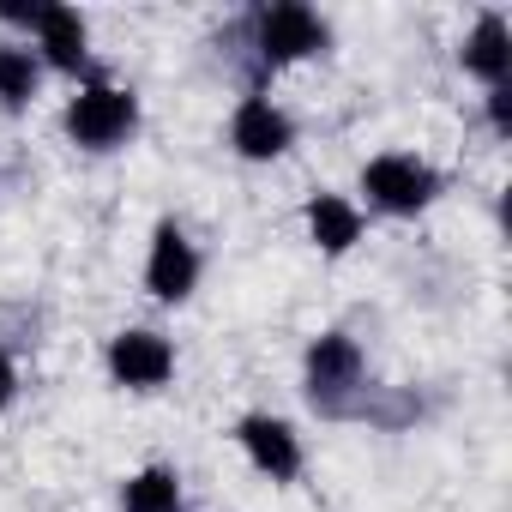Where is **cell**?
I'll return each mask as SVG.
<instances>
[{"mask_svg":"<svg viewBox=\"0 0 512 512\" xmlns=\"http://www.w3.org/2000/svg\"><path fill=\"white\" fill-rule=\"evenodd\" d=\"M488 121H494V133H506V127H512V91H506V85H494V91H488Z\"/></svg>","mask_w":512,"mask_h":512,"instance_id":"5bb4252c","label":"cell"},{"mask_svg":"<svg viewBox=\"0 0 512 512\" xmlns=\"http://www.w3.org/2000/svg\"><path fill=\"white\" fill-rule=\"evenodd\" d=\"M434 169L428 163H416V157H404V151H386V157H374L368 169H362V193L380 205V211H398V217H410V211H422L428 199H434Z\"/></svg>","mask_w":512,"mask_h":512,"instance_id":"277c9868","label":"cell"},{"mask_svg":"<svg viewBox=\"0 0 512 512\" xmlns=\"http://www.w3.org/2000/svg\"><path fill=\"white\" fill-rule=\"evenodd\" d=\"M31 25H37L43 55H49L61 73H79V67H85V19H79L73 7H37Z\"/></svg>","mask_w":512,"mask_h":512,"instance_id":"30bf717a","label":"cell"},{"mask_svg":"<svg viewBox=\"0 0 512 512\" xmlns=\"http://www.w3.org/2000/svg\"><path fill=\"white\" fill-rule=\"evenodd\" d=\"M127 512H181V476L151 464L127 482Z\"/></svg>","mask_w":512,"mask_h":512,"instance_id":"7c38bea8","label":"cell"},{"mask_svg":"<svg viewBox=\"0 0 512 512\" xmlns=\"http://www.w3.org/2000/svg\"><path fill=\"white\" fill-rule=\"evenodd\" d=\"M133 121H139V103H133V91H115V85H91V91H79V97L67 103V133H73L85 151L121 145V139L133 133Z\"/></svg>","mask_w":512,"mask_h":512,"instance_id":"3957f363","label":"cell"},{"mask_svg":"<svg viewBox=\"0 0 512 512\" xmlns=\"http://www.w3.org/2000/svg\"><path fill=\"white\" fill-rule=\"evenodd\" d=\"M308 235H314L320 253H350L362 241V211L338 193H314L308 199Z\"/></svg>","mask_w":512,"mask_h":512,"instance_id":"8fae6325","label":"cell"},{"mask_svg":"<svg viewBox=\"0 0 512 512\" xmlns=\"http://www.w3.org/2000/svg\"><path fill=\"white\" fill-rule=\"evenodd\" d=\"M109 374L121 386H133V392H151V386H163L175 374V350L157 332H121L109 344Z\"/></svg>","mask_w":512,"mask_h":512,"instance_id":"8992f818","label":"cell"},{"mask_svg":"<svg viewBox=\"0 0 512 512\" xmlns=\"http://www.w3.org/2000/svg\"><path fill=\"white\" fill-rule=\"evenodd\" d=\"M193 284H199V253H193V241L175 223H157L151 260H145V290L157 302H181V296H193Z\"/></svg>","mask_w":512,"mask_h":512,"instance_id":"5b68a950","label":"cell"},{"mask_svg":"<svg viewBox=\"0 0 512 512\" xmlns=\"http://www.w3.org/2000/svg\"><path fill=\"white\" fill-rule=\"evenodd\" d=\"M13 392H19V368L0 356V404H13Z\"/></svg>","mask_w":512,"mask_h":512,"instance_id":"9a60e30c","label":"cell"},{"mask_svg":"<svg viewBox=\"0 0 512 512\" xmlns=\"http://www.w3.org/2000/svg\"><path fill=\"white\" fill-rule=\"evenodd\" d=\"M241 446H247V458L260 464L272 482H290L302 470V446H296L290 422H278V416H247L241 422Z\"/></svg>","mask_w":512,"mask_h":512,"instance_id":"ba28073f","label":"cell"},{"mask_svg":"<svg viewBox=\"0 0 512 512\" xmlns=\"http://www.w3.org/2000/svg\"><path fill=\"white\" fill-rule=\"evenodd\" d=\"M229 139H235L241 157L272 163V157L290 151V115H284L278 103H266V97H241V109H235V121H229Z\"/></svg>","mask_w":512,"mask_h":512,"instance_id":"52a82bcc","label":"cell"},{"mask_svg":"<svg viewBox=\"0 0 512 512\" xmlns=\"http://www.w3.org/2000/svg\"><path fill=\"white\" fill-rule=\"evenodd\" d=\"M464 73H476L482 85H506L512 73V31L500 13H482L476 31L464 37Z\"/></svg>","mask_w":512,"mask_h":512,"instance_id":"9c48e42d","label":"cell"},{"mask_svg":"<svg viewBox=\"0 0 512 512\" xmlns=\"http://www.w3.org/2000/svg\"><path fill=\"white\" fill-rule=\"evenodd\" d=\"M253 43H260V61L266 67H284V61H308L326 49V19L296 7V0H278L253 19Z\"/></svg>","mask_w":512,"mask_h":512,"instance_id":"7a4b0ae2","label":"cell"},{"mask_svg":"<svg viewBox=\"0 0 512 512\" xmlns=\"http://www.w3.org/2000/svg\"><path fill=\"white\" fill-rule=\"evenodd\" d=\"M308 392H314V404L326 416L356 410V392H362V350H356V338H344V332L314 338V350H308Z\"/></svg>","mask_w":512,"mask_h":512,"instance_id":"6da1fadb","label":"cell"},{"mask_svg":"<svg viewBox=\"0 0 512 512\" xmlns=\"http://www.w3.org/2000/svg\"><path fill=\"white\" fill-rule=\"evenodd\" d=\"M37 97V55L31 49H0V103L25 109Z\"/></svg>","mask_w":512,"mask_h":512,"instance_id":"4fadbf2b","label":"cell"}]
</instances>
